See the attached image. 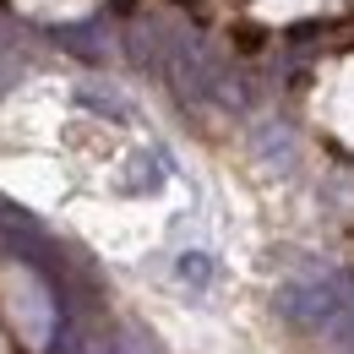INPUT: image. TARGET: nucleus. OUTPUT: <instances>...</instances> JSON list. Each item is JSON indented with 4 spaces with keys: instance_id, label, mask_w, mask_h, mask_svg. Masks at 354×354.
<instances>
[{
    "instance_id": "2",
    "label": "nucleus",
    "mask_w": 354,
    "mask_h": 354,
    "mask_svg": "<svg viewBox=\"0 0 354 354\" xmlns=\"http://www.w3.org/2000/svg\"><path fill=\"white\" fill-rule=\"evenodd\" d=\"M22 11H33V17H77V11H88V0H17Z\"/></svg>"
},
{
    "instance_id": "3",
    "label": "nucleus",
    "mask_w": 354,
    "mask_h": 354,
    "mask_svg": "<svg viewBox=\"0 0 354 354\" xmlns=\"http://www.w3.org/2000/svg\"><path fill=\"white\" fill-rule=\"evenodd\" d=\"M310 6H322V0H262L267 17H300V11H310Z\"/></svg>"
},
{
    "instance_id": "1",
    "label": "nucleus",
    "mask_w": 354,
    "mask_h": 354,
    "mask_svg": "<svg viewBox=\"0 0 354 354\" xmlns=\"http://www.w3.org/2000/svg\"><path fill=\"white\" fill-rule=\"evenodd\" d=\"M327 115H333V126L354 142V60L333 77V93H327Z\"/></svg>"
}]
</instances>
